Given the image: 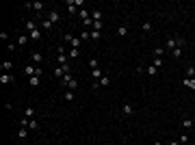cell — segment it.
I'll return each instance as SVG.
<instances>
[{
  "instance_id": "obj_1",
  "label": "cell",
  "mask_w": 195,
  "mask_h": 145,
  "mask_svg": "<svg viewBox=\"0 0 195 145\" xmlns=\"http://www.w3.org/2000/svg\"><path fill=\"white\" fill-rule=\"evenodd\" d=\"M48 20L52 22V24H59V20H61L59 11H57V9H54V11H50V13H48Z\"/></svg>"
},
{
  "instance_id": "obj_2",
  "label": "cell",
  "mask_w": 195,
  "mask_h": 145,
  "mask_svg": "<svg viewBox=\"0 0 195 145\" xmlns=\"http://www.w3.org/2000/svg\"><path fill=\"white\" fill-rule=\"evenodd\" d=\"M28 37H30V41H41V30L35 28L33 33H28Z\"/></svg>"
},
{
  "instance_id": "obj_3",
  "label": "cell",
  "mask_w": 195,
  "mask_h": 145,
  "mask_svg": "<svg viewBox=\"0 0 195 145\" xmlns=\"http://www.w3.org/2000/svg\"><path fill=\"white\" fill-rule=\"evenodd\" d=\"M26 43H30V37H28V35H20V37H18V46L24 48Z\"/></svg>"
},
{
  "instance_id": "obj_4",
  "label": "cell",
  "mask_w": 195,
  "mask_h": 145,
  "mask_svg": "<svg viewBox=\"0 0 195 145\" xmlns=\"http://www.w3.org/2000/svg\"><path fill=\"white\" fill-rule=\"evenodd\" d=\"M165 48H167V52H174V50L178 48V46H176V39L169 37V39H167V46H165Z\"/></svg>"
},
{
  "instance_id": "obj_5",
  "label": "cell",
  "mask_w": 195,
  "mask_h": 145,
  "mask_svg": "<svg viewBox=\"0 0 195 145\" xmlns=\"http://www.w3.org/2000/svg\"><path fill=\"white\" fill-rule=\"evenodd\" d=\"M39 26H41L43 30H52V26H54V24H52V22H50V20L46 18V20H41V22H39Z\"/></svg>"
},
{
  "instance_id": "obj_6",
  "label": "cell",
  "mask_w": 195,
  "mask_h": 145,
  "mask_svg": "<svg viewBox=\"0 0 195 145\" xmlns=\"http://www.w3.org/2000/svg\"><path fill=\"white\" fill-rule=\"evenodd\" d=\"M195 124H193V119L191 117H184V119H182V128H184V130H191Z\"/></svg>"
},
{
  "instance_id": "obj_7",
  "label": "cell",
  "mask_w": 195,
  "mask_h": 145,
  "mask_svg": "<svg viewBox=\"0 0 195 145\" xmlns=\"http://www.w3.org/2000/svg\"><path fill=\"white\" fill-rule=\"evenodd\" d=\"M91 18H93V22H102V11H100V9H93V11H91Z\"/></svg>"
},
{
  "instance_id": "obj_8",
  "label": "cell",
  "mask_w": 195,
  "mask_h": 145,
  "mask_svg": "<svg viewBox=\"0 0 195 145\" xmlns=\"http://www.w3.org/2000/svg\"><path fill=\"white\" fill-rule=\"evenodd\" d=\"M78 15H80L82 24H85V22H89V20H91V18H89V11H87V9H80V11H78Z\"/></svg>"
},
{
  "instance_id": "obj_9",
  "label": "cell",
  "mask_w": 195,
  "mask_h": 145,
  "mask_svg": "<svg viewBox=\"0 0 195 145\" xmlns=\"http://www.w3.org/2000/svg\"><path fill=\"white\" fill-rule=\"evenodd\" d=\"M30 61H33V63H41V61H43L41 52H33V54H30Z\"/></svg>"
},
{
  "instance_id": "obj_10",
  "label": "cell",
  "mask_w": 195,
  "mask_h": 145,
  "mask_svg": "<svg viewBox=\"0 0 195 145\" xmlns=\"http://www.w3.org/2000/svg\"><path fill=\"white\" fill-rule=\"evenodd\" d=\"M91 78H93V80H100V78H102V69H100V67L91 69Z\"/></svg>"
},
{
  "instance_id": "obj_11",
  "label": "cell",
  "mask_w": 195,
  "mask_h": 145,
  "mask_svg": "<svg viewBox=\"0 0 195 145\" xmlns=\"http://www.w3.org/2000/svg\"><path fill=\"white\" fill-rule=\"evenodd\" d=\"M24 26H26V30H28V33H33L35 28H39V26H37V24H35V22H33V20H28V22H26Z\"/></svg>"
},
{
  "instance_id": "obj_12",
  "label": "cell",
  "mask_w": 195,
  "mask_h": 145,
  "mask_svg": "<svg viewBox=\"0 0 195 145\" xmlns=\"http://www.w3.org/2000/svg\"><path fill=\"white\" fill-rule=\"evenodd\" d=\"M121 113H124V115L128 117V115H132V113H135V108H132L130 104H124V108H121Z\"/></svg>"
},
{
  "instance_id": "obj_13",
  "label": "cell",
  "mask_w": 195,
  "mask_h": 145,
  "mask_svg": "<svg viewBox=\"0 0 195 145\" xmlns=\"http://www.w3.org/2000/svg\"><path fill=\"white\" fill-rule=\"evenodd\" d=\"M65 87H69V91H76V89H78V80H76V78H72Z\"/></svg>"
},
{
  "instance_id": "obj_14",
  "label": "cell",
  "mask_w": 195,
  "mask_h": 145,
  "mask_svg": "<svg viewBox=\"0 0 195 145\" xmlns=\"http://www.w3.org/2000/svg\"><path fill=\"white\" fill-rule=\"evenodd\" d=\"M98 82H100V87H108V85H111V78H108V76H102Z\"/></svg>"
},
{
  "instance_id": "obj_15",
  "label": "cell",
  "mask_w": 195,
  "mask_h": 145,
  "mask_svg": "<svg viewBox=\"0 0 195 145\" xmlns=\"http://www.w3.org/2000/svg\"><path fill=\"white\" fill-rule=\"evenodd\" d=\"M184 85H186L189 89H193V91H195V78H184Z\"/></svg>"
},
{
  "instance_id": "obj_16",
  "label": "cell",
  "mask_w": 195,
  "mask_h": 145,
  "mask_svg": "<svg viewBox=\"0 0 195 145\" xmlns=\"http://www.w3.org/2000/svg\"><path fill=\"white\" fill-rule=\"evenodd\" d=\"M67 13H69V15H74V13H76V2H72V0L67 2Z\"/></svg>"
},
{
  "instance_id": "obj_17",
  "label": "cell",
  "mask_w": 195,
  "mask_h": 145,
  "mask_svg": "<svg viewBox=\"0 0 195 145\" xmlns=\"http://www.w3.org/2000/svg\"><path fill=\"white\" fill-rule=\"evenodd\" d=\"M35 71H37V67H33V65L24 67V74H26V76H35Z\"/></svg>"
},
{
  "instance_id": "obj_18",
  "label": "cell",
  "mask_w": 195,
  "mask_h": 145,
  "mask_svg": "<svg viewBox=\"0 0 195 145\" xmlns=\"http://www.w3.org/2000/svg\"><path fill=\"white\" fill-rule=\"evenodd\" d=\"M24 117H28V119H33V117H35V108H33V106H28V108L24 110Z\"/></svg>"
},
{
  "instance_id": "obj_19",
  "label": "cell",
  "mask_w": 195,
  "mask_h": 145,
  "mask_svg": "<svg viewBox=\"0 0 195 145\" xmlns=\"http://www.w3.org/2000/svg\"><path fill=\"white\" fill-rule=\"evenodd\" d=\"M186 78H195V65H189L186 67Z\"/></svg>"
},
{
  "instance_id": "obj_20",
  "label": "cell",
  "mask_w": 195,
  "mask_h": 145,
  "mask_svg": "<svg viewBox=\"0 0 195 145\" xmlns=\"http://www.w3.org/2000/svg\"><path fill=\"white\" fill-rule=\"evenodd\" d=\"M13 80V76H9V74H4V76H0V82L2 85H9V82Z\"/></svg>"
},
{
  "instance_id": "obj_21",
  "label": "cell",
  "mask_w": 195,
  "mask_h": 145,
  "mask_svg": "<svg viewBox=\"0 0 195 145\" xmlns=\"http://www.w3.org/2000/svg\"><path fill=\"white\" fill-rule=\"evenodd\" d=\"M89 35H91V39H93V41H98V39L102 37V33H100V30H89Z\"/></svg>"
},
{
  "instance_id": "obj_22",
  "label": "cell",
  "mask_w": 195,
  "mask_h": 145,
  "mask_svg": "<svg viewBox=\"0 0 195 145\" xmlns=\"http://www.w3.org/2000/svg\"><path fill=\"white\" fill-rule=\"evenodd\" d=\"M154 54H156V57H163V54H167V48H154Z\"/></svg>"
},
{
  "instance_id": "obj_23",
  "label": "cell",
  "mask_w": 195,
  "mask_h": 145,
  "mask_svg": "<svg viewBox=\"0 0 195 145\" xmlns=\"http://www.w3.org/2000/svg\"><path fill=\"white\" fill-rule=\"evenodd\" d=\"M39 80H41V78H39V76H30V87H39Z\"/></svg>"
},
{
  "instance_id": "obj_24",
  "label": "cell",
  "mask_w": 195,
  "mask_h": 145,
  "mask_svg": "<svg viewBox=\"0 0 195 145\" xmlns=\"http://www.w3.org/2000/svg\"><path fill=\"white\" fill-rule=\"evenodd\" d=\"M102 28H104L102 22H93V24H91V30H102Z\"/></svg>"
},
{
  "instance_id": "obj_25",
  "label": "cell",
  "mask_w": 195,
  "mask_h": 145,
  "mask_svg": "<svg viewBox=\"0 0 195 145\" xmlns=\"http://www.w3.org/2000/svg\"><path fill=\"white\" fill-rule=\"evenodd\" d=\"M33 11H37V13H41V9H43V4L41 2H33V7H30Z\"/></svg>"
},
{
  "instance_id": "obj_26",
  "label": "cell",
  "mask_w": 195,
  "mask_h": 145,
  "mask_svg": "<svg viewBox=\"0 0 195 145\" xmlns=\"http://www.w3.org/2000/svg\"><path fill=\"white\" fill-rule=\"evenodd\" d=\"M126 33H128V26H119V28H117V35L119 37H124Z\"/></svg>"
},
{
  "instance_id": "obj_27",
  "label": "cell",
  "mask_w": 195,
  "mask_h": 145,
  "mask_svg": "<svg viewBox=\"0 0 195 145\" xmlns=\"http://www.w3.org/2000/svg\"><path fill=\"white\" fill-rule=\"evenodd\" d=\"M171 57H174V59H180V57H182V48H176L174 52H171Z\"/></svg>"
},
{
  "instance_id": "obj_28",
  "label": "cell",
  "mask_w": 195,
  "mask_h": 145,
  "mask_svg": "<svg viewBox=\"0 0 195 145\" xmlns=\"http://www.w3.org/2000/svg\"><path fill=\"white\" fill-rule=\"evenodd\" d=\"M78 54H80V52H78V48H72L69 50V59H78Z\"/></svg>"
},
{
  "instance_id": "obj_29",
  "label": "cell",
  "mask_w": 195,
  "mask_h": 145,
  "mask_svg": "<svg viewBox=\"0 0 195 145\" xmlns=\"http://www.w3.org/2000/svg\"><path fill=\"white\" fill-rule=\"evenodd\" d=\"M152 65H154L156 69H158V67H163V59H160V57H158V59H154V63H152Z\"/></svg>"
},
{
  "instance_id": "obj_30",
  "label": "cell",
  "mask_w": 195,
  "mask_h": 145,
  "mask_svg": "<svg viewBox=\"0 0 195 145\" xmlns=\"http://www.w3.org/2000/svg\"><path fill=\"white\" fill-rule=\"evenodd\" d=\"M26 134H28V130H26V128H22V130L18 132V137L22 139V141H24V139H26Z\"/></svg>"
},
{
  "instance_id": "obj_31",
  "label": "cell",
  "mask_w": 195,
  "mask_h": 145,
  "mask_svg": "<svg viewBox=\"0 0 195 145\" xmlns=\"http://www.w3.org/2000/svg\"><path fill=\"white\" fill-rule=\"evenodd\" d=\"M11 67H13V63H11V61H4V63H2V69H4V71H9Z\"/></svg>"
},
{
  "instance_id": "obj_32",
  "label": "cell",
  "mask_w": 195,
  "mask_h": 145,
  "mask_svg": "<svg viewBox=\"0 0 195 145\" xmlns=\"http://www.w3.org/2000/svg\"><path fill=\"white\" fill-rule=\"evenodd\" d=\"M65 100H67V102H72V100H74V91H67V93H65V95H63Z\"/></svg>"
},
{
  "instance_id": "obj_33",
  "label": "cell",
  "mask_w": 195,
  "mask_h": 145,
  "mask_svg": "<svg viewBox=\"0 0 195 145\" xmlns=\"http://www.w3.org/2000/svg\"><path fill=\"white\" fill-rule=\"evenodd\" d=\"M156 71H158V69H156L154 65H150V67H147V74H150V76H156Z\"/></svg>"
},
{
  "instance_id": "obj_34",
  "label": "cell",
  "mask_w": 195,
  "mask_h": 145,
  "mask_svg": "<svg viewBox=\"0 0 195 145\" xmlns=\"http://www.w3.org/2000/svg\"><path fill=\"white\" fill-rule=\"evenodd\" d=\"M89 67L96 69V67H98V61H96V59H91V61H89Z\"/></svg>"
},
{
  "instance_id": "obj_35",
  "label": "cell",
  "mask_w": 195,
  "mask_h": 145,
  "mask_svg": "<svg viewBox=\"0 0 195 145\" xmlns=\"http://www.w3.org/2000/svg\"><path fill=\"white\" fill-rule=\"evenodd\" d=\"M80 39H91V35H89V30H87V28L82 30V35H80Z\"/></svg>"
},
{
  "instance_id": "obj_36",
  "label": "cell",
  "mask_w": 195,
  "mask_h": 145,
  "mask_svg": "<svg viewBox=\"0 0 195 145\" xmlns=\"http://www.w3.org/2000/svg\"><path fill=\"white\" fill-rule=\"evenodd\" d=\"M15 46H18V43H7V50H9V52H13Z\"/></svg>"
},
{
  "instance_id": "obj_37",
  "label": "cell",
  "mask_w": 195,
  "mask_h": 145,
  "mask_svg": "<svg viewBox=\"0 0 195 145\" xmlns=\"http://www.w3.org/2000/svg\"><path fill=\"white\" fill-rule=\"evenodd\" d=\"M180 143H182V145L189 143V137H186V134H182V137H180Z\"/></svg>"
},
{
  "instance_id": "obj_38",
  "label": "cell",
  "mask_w": 195,
  "mask_h": 145,
  "mask_svg": "<svg viewBox=\"0 0 195 145\" xmlns=\"http://www.w3.org/2000/svg\"><path fill=\"white\" fill-rule=\"evenodd\" d=\"M167 145H178V141H169V143H167Z\"/></svg>"
},
{
  "instance_id": "obj_39",
  "label": "cell",
  "mask_w": 195,
  "mask_h": 145,
  "mask_svg": "<svg viewBox=\"0 0 195 145\" xmlns=\"http://www.w3.org/2000/svg\"><path fill=\"white\" fill-rule=\"evenodd\" d=\"M154 145H163V143H160V141H156V143H154Z\"/></svg>"
},
{
  "instance_id": "obj_40",
  "label": "cell",
  "mask_w": 195,
  "mask_h": 145,
  "mask_svg": "<svg viewBox=\"0 0 195 145\" xmlns=\"http://www.w3.org/2000/svg\"><path fill=\"white\" fill-rule=\"evenodd\" d=\"M193 124H195V117H193Z\"/></svg>"
}]
</instances>
